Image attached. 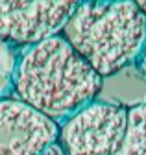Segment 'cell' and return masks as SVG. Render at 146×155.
<instances>
[{
	"instance_id": "3",
	"label": "cell",
	"mask_w": 146,
	"mask_h": 155,
	"mask_svg": "<svg viewBox=\"0 0 146 155\" xmlns=\"http://www.w3.org/2000/svg\"><path fill=\"white\" fill-rule=\"evenodd\" d=\"M128 127V107L111 102L85 105L59 126L67 155H118Z\"/></svg>"
},
{
	"instance_id": "5",
	"label": "cell",
	"mask_w": 146,
	"mask_h": 155,
	"mask_svg": "<svg viewBox=\"0 0 146 155\" xmlns=\"http://www.w3.org/2000/svg\"><path fill=\"white\" fill-rule=\"evenodd\" d=\"M59 126L17 98L0 100V155H37L58 140Z\"/></svg>"
},
{
	"instance_id": "8",
	"label": "cell",
	"mask_w": 146,
	"mask_h": 155,
	"mask_svg": "<svg viewBox=\"0 0 146 155\" xmlns=\"http://www.w3.org/2000/svg\"><path fill=\"white\" fill-rule=\"evenodd\" d=\"M137 65H139V70H141V74L144 76V80H146V48H144L142 55L139 57V61H137Z\"/></svg>"
},
{
	"instance_id": "2",
	"label": "cell",
	"mask_w": 146,
	"mask_h": 155,
	"mask_svg": "<svg viewBox=\"0 0 146 155\" xmlns=\"http://www.w3.org/2000/svg\"><path fill=\"white\" fill-rule=\"evenodd\" d=\"M61 37L104 80L139 61L146 15L137 2H78Z\"/></svg>"
},
{
	"instance_id": "6",
	"label": "cell",
	"mask_w": 146,
	"mask_h": 155,
	"mask_svg": "<svg viewBox=\"0 0 146 155\" xmlns=\"http://www.w3.org/2000/svg\"><path fill=\"white\" fill-rule=\"evenodd\" d=\"M118 155H146V102L128 109V127Z\"/></svg>"
},
{
	"instance_id": "9",
	"label": "cell",
	"mask_w": 146,
	"mask_h": 155,
	"mask_svg": "<svg viewBox=\"0 0 146 155\" xmlns=\"http://www.w3.org/2000/svg\"><path fill=\"white\" fill-rule=\"evenodd\" d=\"M139 4V8H141V11L146 15V0H141V2H137Z\"/></svg>"
},
{
	"instance_id": "4",
	"label": "cell",
	"mask_w": 146,
	"mask_h": 155,
	"mask_svg": "<svg viewBox=\"0 0 146 155\" xmlns=\"http://www.w3.org/2000/svg\"><path fill=\"white\" fill-rule=\"evenodd\" d=\"M78 2H0V41L28 48L63 31Z\"/></svg>"
},
{
	"instance_id": "1",
	"label": "cell",
	"mask_w": 146,
	"mask_h": 155,
	"mask_svg": "<svg viewBox=\"0 0 146 155\" xmlns=\"http://www.w3.org/2000/svg\"><path fill=\"white\" fill-rule=\"evenodd\" d=\"M104 80L59 35L21 52L13 74L15 98L58 126L93 104Z\"/></svg>"
},
{
	"instance_id": "7",
	"label": "cell",
	"mask_w": 146,
	"mask_h": 155,
	"mask_svg": "<svg viewBox=\"0 0 146 155\" xmlns=\"http://www.w3.org/2000/svg\"><path fill=\"white\" fill-rule=\"evenodd\" d=\"M37 155H67L65 153V150H63V146L59 144V140H54V142H50V144H46Z\"/></svg>"
}]
</instances>
